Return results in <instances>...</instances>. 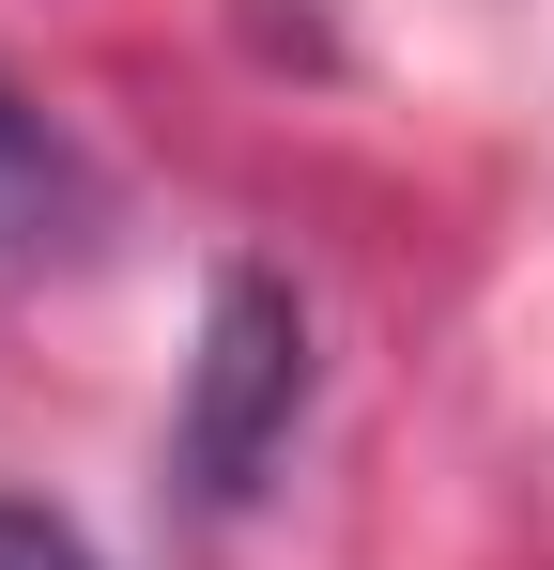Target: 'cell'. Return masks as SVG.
<instances>
[{"mask_svg":"<svg viewBox=\"0 0 554 570\" xmlns=\"http://www.w3.org/2000/svg\"><path fill=\"white\" fill-rule=\"evenodd\" d=\"M293 416H308V308L293 278L263 263H231L216 308H200V355H185V416H170V463L200 509H247L293 448Z\"/></svg>","mask_w":554,"mask_h":570,"instance_id":"obj_1","label":"cell"},{"mask_svg":"<svg viewBox=\"0 0 554 570\" xmlns=\"http://www.w3.org/2000/svg\"><path fill=\"white\" fill-rule=\"evenodd\" d=\"M0 200H62V139H47V108L0 78Z\"/></svg>","mask_w":554,"mask_h":570,"instance_id":"obj_2","label":"cell"},{"mask_svg":"<svg viewBox=\"0 0 554 570\" xmlns=\"http://www.w3.org/2000/svg\"><path fill=\"white\" fill-rule=\"evenodd\" d=\"M0 570H108V556H92L47 493H0Z\"/></svg>","mask_w":554,"mask_h":570,"instance_id":"obj_3","label":"cell"}]
</instances>
